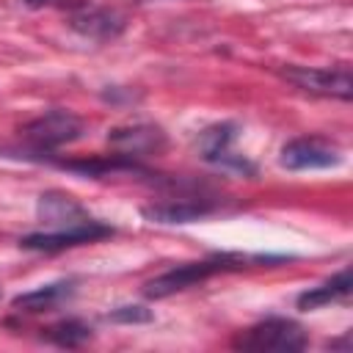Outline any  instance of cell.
<instances>
[{
	"instance_id": "6da1fadb",
	"label": "cell",
	"mask_w": 353,
	"mask_h": 353,
	"mask_svg": "<svg viewBox=\"0 0 353 353\" xmlns=\"http://www.w3.org/2000/svg\"><path fill=\"white\" fill-rule=\"evenodd\" d=\"M248 262H268L262 256H212V259H199V262H182L160 276H154L152 281L143 284V295L146 298H168L174 292H182L215 273H226V270H240L248 268Z\"/></svg>"
},
{
	"instance_id": "7a4b0ae2",
	"label": "cell",
	"mask_w": 353,
	"mask_h": 353,
	"mask_svg": "<svg viewBox=\"0 0 353 353\" xmlns=\"http://www.w3.org/2000/svg\"><path fill=\"white\" fill-rule=\"evenodd\" d=\"M237 350H276V353H295L306 347V331L287 317H268L243 334L234 336L232 342Z\"/></svg>"
},
{
	"instance_id": "3957f363",
	"label": "cell",
	"mask_w": 353,
	"mask_h": 353,
	"mask_svg": "<svg viewBox=\"0 0 353 353\" xmlns=\"http://www.w3.org/2000/svg\"><path fill=\"white\" fill-rule=\"evenodd\" d=\"M83 130H85V124H83V119L77 113L55 108V110H47L41 116H36L33 121H28L22 127V138L33 149L50 152V149H58L63 143L77 141L83 135Z\"/></svg>"
},
{
	"instance_id": "277c9868",
	"label": "cell",
	"mask_w": 353,
	"mask_h": 353,
	"mask_svg": "<svg viewBox=\"0 0 353 353\" xmlns=\"http://www.w3.org/2000/svg\"><path fill=\"white\" fill-rule=\"evenodd\" d=\"M281 77L292 83L301 91L320 94V97H336L350 99L353 97V77L347 66H298L287 63L281 69Z\"/></svg>"
},
{
	"instance_id": "5b68a950",
	"label": "cell",
	"mask_w": 353,
	"mask_h": 353,
	"mask_svg": "<svg viewBox=\"0 0 353 353\" xmlns=\"http://www.w3.org/2000/svg\"><path fill=\"white\" fill-rule=\"evenodd\" d=\"M110 234H113V226H108L102 221H94V218H83V221H77L72 226H61L55 232L25 234L19 240V245L28 248V251H63V248H72V245H83V243L110 237Z\"/></svg>"
},
{
	"instance_id": "8992f818",
	"label": "cell",
	"mask_w": 353,
	"mask_h": 353,
	"mask_svg": "<svg viewBox=\"0 0 353 353\" xmlns=\"http://www.w3.org/2000/svg\"><path fill=\"white\" fill-rule=\"evenodd\" d=\"M342 160L339 149L323 138H295L281 146L279 163L290 171H309V168H331Z\"/></svg>"
},
{
	"instance_id": "52a82bcc",
	"label": "cell",
	"mask_w": 353,
	"mask_h": 353,
	"mask_svg": "<svg viewBox=\"0 0 353 353\" xmlns=\"http://www.w3.org/2000/svg\"><path fill=\"white\" fill-rule=\"evenodd\" d=\"M108 143L113 146L116 154L135 160V157L160 154L165 149V132L157 124H127V127H113L108 132Z\"/></svg>"
},
{
	"instance_id": "ba28073f",
	"label": "cell",
	"mask_w": 353,
	"mask_h": 353,
	"mask_svg": "<svg viewBox=\"0 0 353 353\" xmlns=\"http://www.w3.org/2000/svg\"><path fill=\"white\" fill-rule=\"evenodd\" d=\"M237 135V124L232 121H223V124H215V127H207L201 135H199V152L207 163H215V165H223V168H237V171H248L254 174V165L245 163V157H237L232 152V141Z\"/></svg>"
},
{
	"instance_id": "9c48e42d",
	"label": "cell",
	"mask_w": 353,
	"mask_h": 353,
	"mask_svg": "<svg viewBox=\"0 0 353 353\" xmlns=\"http://www.w3.org/2000/svg\"><path fill=\"white\" fill-rule=\"evenodd\" d=\"M69 28L94 41H110L124 30V17L105 6H80L69 17Z\"/></svg>"
},
{
	"instance_id": "30bf717a",
	"label": "cell",
	"mask_w": 353,
	"mask_h": 353,
	"mask_svg": "<svg viewBox=\"0 0 353 353\" xmlns=\"http://www.w3.org/2000/svg\"><path fill=\"white\" fill-rule=\"evenodd\" d=\"M210 212H215V204L210 199H165L141 207V215L152 223H190Z\"/></svg>"
},
{
	"instance_id": "8fae6325",
	"label": "cell",
	"mask_w": 353,
	"mask_h": 353,
	"mask_svg": "<svg viewBox=\"0 0 353 353\" xmlns=\"http://www.w3.org/2000/svg\"><path fill=\"white\" fill-rule=\"evenodd\" d=\"M36 210H39V218H41L44 223H55L58 229H61V226H72V223L88 218L85 210H83L72 196H66V193H61V190H47V193H41Z\"/></svg>"
},
{
	"instance_id": "7c38bea8",
	"label": "cell",
	"mask_w": 353,
	"mask_h": 353,
	"mask_svg": "<svg viewBox=\"0 0 353 353\" xmlns=\"http://www.w3.org/2000/svg\"><path fill=\"white\" fill-rule=\"evenodd\" d=\"M74 292V284L72 281H52V284H41L30 292H22L11 301V306L17 312H44V309H52L58 303H63L69 295Z\"/></svg>"
},
{
	"instance_id": "4fadbf2b",
	"label": "cell",
	"mask_w": 353,
	"mask_h": 353,
	"mask_svg": "<svg viewBox=\"0 0 353 353\" xmlns=\"http://www.w3.org/2000/svg\"><path fill=\"white\" fill-rule=\"evenodd\" d=\"M350 287H353L350 270L345 268V270H339L334 279L323 281L320 287H312V290L301 292V295H298V309L309 312V309H320V306L334 303V301H345V298L350 295Z\"/></svg>"
},
{
	"instance_id": "5bb4252c",
	"label": "cell",
	"mask_w": 353,
	"mask_h": 353,
	"mask_svg": "<svg viewBox=\"0 0 353 353\" xmlns=\"http://www.w3.org/2000/svg\"><path fill=\"white\" fill-rule=\"evenodd\" d=\"M44 336L58 347H80L83 342L91 339V325H85L83 320H63V323L47 328Z\"/></svg>"
},
{
	"instance_id": "9a60e30c",
	"label": "cell",
	"mask_w": 353,
	"mask_h": 353,
	"mask_svg": "<svg viewBox=\"0 0 353 353\" xmlns=\"http://www.w3.org/2000/svg\"><path fill=\"white\" fill-rule=\"evenodd\" d=\"M113 323H149L152 320V312L143 309V306H119L108 314Z\"/></svg>"
},
{
	"instance_id": "2e32d148",
	"label": "cell",
	"mask_w": 353,
	"mask_h": 353,
	"mask_svg": "<svg viewBox=\"0 0 353 353\" xmlns=\"http://www.w3.org/2000/svg\"><path fill=\"white\" fill-rule=\"evenodd\" d=\"M25 6H30V8H41V6H55V3H61V0H22Z\"/></svg>"
}]
</instances>
